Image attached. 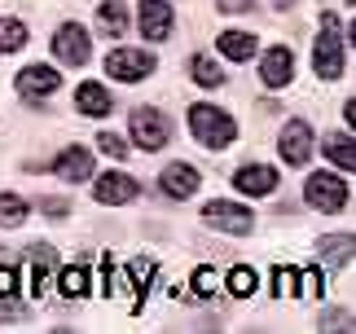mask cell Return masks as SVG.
Instances as JSON below:
<instances>
[{
    "label": "cell",
    "mask_w": 356,
    "mask_h": 334,
    "mask_svg": "<svg viewBox=\"0 0 356 334\" xmlns=\"http://www.w3.org/2000/svg\"><path fill=\"white\" fill-rule=\"evenodd\" d=\"M141 31L149 40H163L172 31V5H163V0H145L141 5Z\"/></svg>",
    "instance_id": "2e32d148"
},
{
    "label": "cell",
    "mask_w": 356,
    "mask_h": 334,
    "mask_svg": "<svg viewBox=\"0 0 356 334\" xmlns=\"http://www.w3.org/2000/svg\"><path fill=\"white\" fill-rule=\"evenodd\" d=\"M149 71H154V58L141 49H115L111 58H106V75L111 79H123V84H136V79H145Z\"/></svg>",
    "instance_id": "5b68a950"
},
{
    "label": "cell",
    "mask_w": 356,
    "mask_h": 334,
    "mask_svg": "<svg viewBox=\"0 0 356 334\" xmlns=\"http://www.w3.org/2000/svg\"><path fill=\"white\" fill-rule=\"evenodd\" d=\"M168 136H172V123H168L163 110H154V106H136L132 110V141L141 150H163Z\"/></svg>",
    "instance_id": "3957f363"
},
{
    "label": "cell",
    "mask_w": 356,
    "mask_h": 334,
    "mask_svg": "<svg viewBox=\"0 0 356 334\" xmlns=\"http://www.w3.org/2000/svg\"><path fill=\"white\" fill-rule=\"evenodd\" d=\"M216 5H220L225 13H246V9H251V0H216Z\"/></svg>",
    "instance_id": "f546056e"
},
{
    "label": "cell",
    "mask_w": 356,
    "mask_h": 334,
    "mask_svg": "<svg viewBox=\"0 0 356 334\" xmlns=\"http://www.w3.org/2000/svg\"><path fill=\"white\" fill-rule=\"evenodd\" d=\"M66 212V207H62V198H44V216H53V220H58Z\"/></svg>",
    "instance_id": "4dcf8cb0"
},
{
    "label": "cell",
    "mask_w": 356,
    "mask_h": 334,
    "mask_svg": "<svg viewBox=\"0 0 356 334\" xmlns=\"http://www.w3.org/2000/svg\"><path fill=\"white\" fill-rule=\"evenodd\" d=\"M97 22H102L106 35H119V31H128V9H123V5H102Z\"/></svg>",
    "instance_id": "d4e9b609"
},
{
    "label": "cell",
    "mask_w": 356,
    "mask_h": 334,
    "mask_svg": "<svg viewBox=\"0 0 356 334\" xmlns=\"http://www.w3.org/2000/svg\"><path fill=\"white\" fill-rule=\"evenodd\" d=\"M202 220H207L211 229H225V233H246L251 229V212L238 202H207L202 207Z\"/></svg>",
    "instance_id": "52a82bcc"
},
{
    "label": "cell",
    "mask_w": 356,
    "mask_h": 334,
    "mask_svg": "<svg viewBox=\"0 0 356 334\" xmlns=\"http://www.w3.org/2000/svg\"><path fill=\"white\" fill-rule=\"evenodd\" d=\"M234 185L242 189V193H255V198H259V193H268V189H277V167H242V172L234 176Z\"/></svg>",
    "instance_id": "9a60e30c"
},
{
    "label": "cell",
    "mask_w": 356,
    "mask_h": 334,
    "mask_svg": "<svg viewBox=\"0 0 356 334\" xmlns=\"http://www.w3.org/2000/svg\"><path fill=\"white\" fill-rule=\"evenodd\" d=\"M304 193H308V202L317 207V212H343V207H348V185L334 172H312Z\"/></svg>",
    "instance_id": "277c9868"
},
{
    "label": "cell",
    "mask_w": 356,
    "mask_h": 334,
    "mask_svg": "<svg viewBox=\"0 0 356 334\" xmlns=\"http://www.w3.org/2000/svg\"><path fill=\"white\" fill-rule=\"evenodd\" d=\"M220 53H225V58H234V62L255 58V35H246V31H225V35H220Z\"/></svg>",
    "instance_id": "ac0fdd59"
},
{
    "label": "cell",
    "mask_w": 356,
    "mask_h": 334,
    "mask_svg": "<svg viewBox=\"0 0 356 334\" xmlns=\"http://www.w3.org/2000/svg\"><path fill=\"white\" fill-rule=\"evenodd\" d=\"M149 282H154V260H132L128 264V286L136 290V303H141L145 299V290H149Z\"/></svg>",
    "instance_id": "ffe728a7"
},
{
    "label": "cell",
    "mask_w": 356,
    "mask_h": 334,
    "mask_svg": "<svg viewBox=\"0 0 356 334\" xmlns=\"http://www.w3.org/2000/svg\"><path fill=\"white\" fill-rule=\"evenodd\" d=\"M312 66H317L321 79L343 75V31H339L334 13H321V35H317V49H312Z\"/></svg>",
    "instance_id": "7a4b0ae2"
},
{
    "label": "cell",
    "mask_w": 356,
    "mask_h": 334,
    "mask_svg": "<svg viewBox=\"0 0 356 334\" xmlns=\"http://www.w3.org/2000/svg\"><path fill=\"white\" fill-rule=\"evenodd\" d=\"M259 75H264L268 88H282V84H291V75H295V58H291V49H268V53H264V62H259Z\"/></svg>",
    "instance_id": "30bf717a"
},
{
    "label": "cell",
    "mask_w": 356,
    "mask_h": 334,
    "mask_svg": "<svg viewBox=\"0 0 356 334\" xmlns=\"http://www.w3.org/2000/svg\"><path fill=\"white\" fill-rule=\"evenodd\" d=\"M97 141H102V150H106L111 159H123V154H128V145H123L115 132H97Z\"/></svg>",
    "instance_id": "83f0119b"
},
{
    "label": "cell",
    "mask_w": 356,
    "mask_h": 334,
    "mask_svg": "<svg viewBox=\"0 0 356 334\" xmlns=\"http://www.w3.org/2000/svg\"><path fill=\"white\" fill-rule=\"evenodd\" d=\"M163 193H168V198H189V193L198 189V172L189 163H172V167H163Z\"/></svg>",
    "instance_id": "8fae6325"
},
{
    "label": "cell",
    "mask_w": 356,
    "mask_h": 334,
    "mask_svg": "<svg viewBox=\"0 0 356 334\" xmlns=\"http://www.w3.org/2000/svg\"><path fill=\"white\" fill-rule=\"evenodd\" d=\"M75 106L84 110V115H92V119H102V115H111V110H115L111 93H106L102 84H79V97H75Z\"/></svg>",
    "instance_id": "e0dca14e"
},
{
    "label": "cell",
    "mask_w": 356,
    "mask_h": 334,
    "mask_svg": "<svg viewBox=\"0 0 356 334\" xmlns=\"http://www.w3.org/2000/svg\"><path fill=\"white\" fill-rule=\"evenodd\" d=\"M194 79L202 84V88H220V84H225L220 66H216L211 58H194Z\"/></svg>",
    "instance_id": "484cf974"
},
{
    "label": "cell",
    "mask_w": 356,
    "mask_h": 334,
    "mask_svg": "<svg viewBox=\"0 0 356 334\" xmlns=\"http://www.w3.org/2000/svg\"><path fill=\"white\" fill-rule=\"evenodd\" d=\"M58 176H62V180H71V185L88 180V176H92V154H88V150H79V145L62 150V154H58Z\"/></svg>",
    "instance_id": "5bb4252c"
},
{
    "label": "cell",
    "mask_w": 356,
    "mask_h": 334,
    "mask_svg": "<svg viewBox=\"0 0 356 334\" xmlns=\"http://www.w3.org/2000/svg\"><path fill=\"white\" fill-rule=\"evenodd\" d=\"M92 193H97V202L119 207V202H132L136 193H141V185H136L132 176H123V172H106L97 185H92Z\"/></svg>",
    "instance_id": "9c48e42d"
},
{
    "label": "cell",
    "mask_w": 356,
    "mask_h": 334,
    "mask_svg": "<svg viewBox=\"0 0 356 334\" xmlns=\"http://www.w3.org/2000/svg\"><path fill=\"white\" fill-rule=\"evenodd\" d=\"M282 159L291 163V167H304L308 159H312V128L304 119H291L286 123V132H282Z\"/></svg>",
    "instance_id": "8992f818"
},
{
    "label": "cell",
    "mask_w": 356,
    "mask_h": 334,
    "mask_svg": "<svg viewBox=\"0 0 356 334\" xmlns=\"http://www.w3.org/2000/svg\"><path fill=\"white\" fill-rule=\"evenodd\" d=\"M26 45V26L18 18H0V53H13Z\"/></svg>",
    "instance_id": "7402d4cb"
},
{
    "label": "cell",
    "mask_w": 356,
    "mask_h": 334,
    "mask_svg": "<svg viewBox=\"0 0 356 334\" xmlns=\"http://www.w3.org/2000/svg\"><path fill=\"white\" fill-rule=\"evenodd\" d=\"M194 290H198L202 299H211V290H216V273H211V269H198V273H194Z\"/></svg>",
    "instance_id": "f1b7e54d"
},
{
    "label": "cell",
    "mask_w": 356,
    "mask_h": 334,
    "mask_svg": "<svg viewBox=\"0 0 356 334\" xmlns=\"http://www.w3.org/2000/svg\"><path fill=\"white\" fill-rule=\"evenodd\" d=\"M26 212H31V207H26L18 193H0V225H9V229H13V225H22Z\"/></svg>",
    "instance_id": "cb8c5ba5"
},
{
    "label": "cell",
    "mask_w": 356,
    "mask_h": 334,
    "mask_svg": "<svg viewBox=\"0 0 356 334\" xmlns=\"http://www.w3.org/2000/svg\"><path fill=\"white\" fill-rule=\"evenodd\" d=\"M295 5V0H273V9H291Z\"/></svg>",
    "instance_id": "1f68e13d"
},
{
    "label": "cell",
    "mask_w": 356,
    "mask_h": 334,
    "mask_svg": "<svg viewBox=\"0 0 356 334\" xmlns=\"http://www.w3.org/2000/svg\"><path fill=\"white\" fill-rule=\"evenodd\" d=\"M58 286H62V295H71V299H84L88 290H92V282H88V269H84V264H71V269H62Z\"/></svg>",
    "instance_id": "d6986e66"
},
{
    "label": "cell",
    "mask_w": 356,
    "mask_h": 334,
    "mask_svg": "<svg viewBox=\"0 0 356 334\" xmlns=\"http://www.w3.org/2000/svg\"><path fill=\"white\" fill-rule=\"evenodd\" d=\"M62 75L53 71V66H26V71L18 75V93L22 97H44V93H58Z\"/></svg>",
    "instance_id": "7c38bea8"
},
{
    "label": "cell",
    "mask_w": 356,
    "mask_h": 334,
    "mask_svg": "<svg viewBox=\"0 0 356 334\" xmlns=\"http://www.w3.org/2000/svg\"><path fill=\"white\" fill-rule=\"evenodd\" d=\"M229 295H234V299L255 295V269H246V264H238V269H229Z\"/></svg>",
    "instance_id": "603a6c76"
},
{
    "label": "cell",
    "mask_w": 356,
    "mask_h": 334,
    "mask_svg": "<svg viewBox=\"0 0 356 334\" xmlns=\"http://www.w3.org/2000/svg\"><path fill=\"white\" fill-rule=\"evenodd\" d=\"M325 154H330V163L334 167H356V150H352V136H330V141H325Z\"/></svg>",
    "instance_id": "44dd1931"
},
{
    "label": "cell",
    "mask_w": 356,
    "mask_h": 334,
    "mask_svg": "<svg viewBox=\"0 0 356 334\" xmlns=\"http://www.w3.org/2000/svg\"><path fill=\"white\" fill-rule=\"evenodd\" d=\"M0 299H18V269L0 264Z\"/></svg>",
    "instance_id": "4316f807"
},
{
    "label": "cell",
    "mask_w": 356,
    "mask_h": 334,
    "mask_svg": "<svg viewBox=\"0 0 356 334\" xmlns=\"http://www.w3.org/2000/svg\"><path fill=\"white\" fill-rule=\"evenodd\" d=\"M49 269H53V246H31L26 250V282H31V295L40 299L44 295V282H49Z\"/></svg>",
    "instance_id": "4fadbf2b"
},
{
    "label": "cell",
    "mask_w": 356,
    "mask_h": 334,
    "mask_svg": "<svg viewBox=\"0 0 356 334\" xmlns=\"http://www.w3.org/2000/svg\"><path fill=\"white\" fill-rule=\"evenodd\" d=\"M53 53H58L66 66H84L88 62V35H84V26L66 22L62 31L53 35Z\"/></svg>",
    "instance_id": "ba28073f"
},
{
    "label": "cell",
    "mask_w": 356,
    "mask_h": 334,
    "mask_svg": "<svg viewBox=\"0 0 356 334\" xmlns=\"http://www.w3.org/2000/svg\"><path fill=\"white\" fill-rule=\"evenodd\" d=\"M189 128H194L198 136V145H207V150H225L229 141L238 136V123L225 115V110H216L207 102H198V106H189Z\"/></svg>",
    "instance_id": "6da1fadb"
}]
</instances>
